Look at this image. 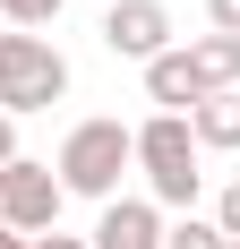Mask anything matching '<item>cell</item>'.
Returning a JSON list of instances; mask_svg holds the SVG:
<instances>
[{"label": "cell", "mask_w": 240, "mask_h": 249, "mask_svg": "<svg viewBox=\"0 0 240 249\" xmlns=\"http://www.w3.org/2000/svg\"><path fill=\"white\" fill-rule=\"evenodd\" d=\"M86 249H163V206H154V198H112V206H95Z\"/></svg>", "instance_id": "6"}, {"label": "cell", "mask_w": 240, "mask_h": 249, "mask_svg": "<svg viewBox=\"0 0 240 249\" xmlns=\"http://www.w3.org/2000/svg\"><path fill=\"white\" fill-rule=\"evenodd\" d=\"M0 232H9V224H0Z\"/></svg>", "instance_id": "18"}, {"label": "cell", "mask_w": 240, "mask_h": 249, "mask_svg": "<svg viewBox=\"0 0 240 249\" xmlns=\"http://www.w3.org/2000/svg\"><path fill=\"white\" fill-rule=\"evenodd\" d=\"M60 206H69V189H60L51 163L17 155V163L0 172V224L17 232V241H51V232H60Z\"/></svg>", "instance_id": "4"}, {"label": "cell", "mask_w": 240, "mask_h": 249, "mask_svg": "<svg viewBox=\"0 0 240 249\" xmlns=\"http://www.w3.org/2000/svg\"><path fill=\"white\" fill-rule=\"evenodd\" d=\"M0 249H43V241H17V232H0Z\"/></svg>", "instance_id": "16"}, {"label": "cell", "mask_w": 240, "mask_h": 249, "mask_svg": "<svg viewBox=\"0 0 240 249\" xmlns=\"http://www.w3.org/2000/svg\"><path fill=\"white\" fill-rule=\"evenodd\" d=\"M51 172H60V189H69V198L112 206V198H120V172H137V129L112 121V112L77 121L69 138H60V155H51Z\"/></svg>", "instance_id": "1"}, {"label": "cell", "mask_w": 240, "mask_h": 249, "mask_svg": "<svg viewBox=\"0 0 240 249\" xmlns=\"http://www.w3.org/2000/svg\"><path fill=\"white\" fill-rule=\"evenodd\" d=\"M189 52V69L206 77V95H240V35H197V43H180Z\"/></svg>", "instance_id": "8"}, {"label": "cell", "mask_w": 240, "mask_h": 249, "mask_svg": "<svg viewBox=\"0 0 240 249\" xmlns=\"http://www.w3.org/2000/svg\"><path fill=\"white\" fill-rule=\"evenodd\" d=\"M189 138H197V155H206V146L232 155V146H240V95H206V103L189 112Z\"/></svg>", "instance_id": "9"}, {"label": "cell", "mask_w": 240, "mask_h": 249, "mask_svg": "<svg viewBox=\"0 0 240 249\" xmlns=\"http://www.w3.org/2000/svg\"><path fill=\"white\" fill-rule=\"evenodd\" d=\"M215 232H223V241H240V180L215 198Z\"/></svg>", "instance_id": "12"}, {"label": "cell", "mask_w": 240, "mask_h": 249, "mask_svg": "<svg viewBox=\"0 0 240 249\" xmlns=\"http://www.w3.org/2000/svg\"><path fill=\"white\" fill-rule=\"evenodd\" d=\"M163 249H223L215 215H180V224H163Z\"/></svg>", "instance_id": "10"}, {"label": "cell", "mask_w": 240, "mask_h": 249, "mask_svg": "<svg viewBox=\"0 0 240 249\" xmlns=\"http://www.w3.org/2000/svg\"><path fill=\"white\" fill-rule=\"evenodd\" d=\"M137 172H146V198L163 215H197V138L180 112H146L137 121Z\"/></svg>", "instance_id": "2"}, {"label": "cell", "mask_w": 240, "mask_h": 249, "mask_svg": "<svg viewBox=\"0 0 240 249\" xmlns=\"http://www.w3.org/2000/svg\"><path fill=\"white\" fill-rule=\"evenodd\" d=\"M43 249H86V241H77V232H51V241H43Z\"/></svg>", "instance_id": "15"}, {"label": "cell", "mask_w": 240, "mask_h": 249, "mask_svg": "<svg viewBox=\"0 0 240 249\" xmlns=\"http://www.w3.org/2000/svg\"><path fill=\"white\" fill-rule=\"evenodd\" d=\"M206 35H240V0H206Z\"/></svg>", "instance_id": "13"}, {"label": "cell", "mask_w": 240, "mask_h": 249, "mask_svg": "<svg viewBox=\"0 0 240 249\" xmlns=\"http://www.w3.org/2000/svg\"><path fill=\"white\" fill-rule=\"evenodd\" d=\"M223 249H240V241H223Z\"/></svg>", "instance_id": "17"}, {"label": "cell", "mask_w": 240, "mask_h": 249, "mask_svg": "<svg viewBox=\"0 0 240 249\" xmlns=\"http://www.w3.org/2000/svg\"><path fill=\"white\" fill-rule=\"evenodd\" d=\"M60 9H69V0H0V18L17 26V35H34V26H51Z\"/></svg>", "instance_id": "11"}, {"label": "cell", "mask_w": 240, "mask_h": 249, "mask_svg": "<svg viewBox=\"0 0 240 249\" xmlns=\"http://www.w3.org/2000/svg\"><path fill=\"white\" fill-rule=\"evenodd\" d=\"M9 163H17V121L0 112V172H9Z\"/></svg>", "instance_id": "14"}, {"label": "cell", "mask_w": 240, "mask_h": 249, "mask_svg": "<svg viewBox=\"0 0 240 249\" xmlns=\"http://www.w3.org/2000/svg\"><path fill=\"white\" fill-rule=\"evenodd\" d=\"M103 52H112V60H163L171 52V9L163 0H112V9H103Z\"/></svg>", "instance_id": "5"}, {"label": "cell", "mask_w": 240, "mask_h": 249, "mask_svg": "<svg viewBox=\"0 0 240 249\" xmlns=\"http://www.w3.org/2000/svg\"><path fill=\"white\" fill-rule=\"evenodd\" d=\"M51 103H69V52L51 43V35H0V112L26 121V112H51Z\"/></svg>", "instance_id": "3"}, {"label": "cell", "mask_w": 240, "mask_h": 249, "mask_svg": "<svg viewBox=\"0 0 240 249\" xmlns=\"http://www.w3.org/2000/svg\"><path fill=\"white\" fill-rule=\"evenodd\" d=\"M146 103H154V112H180V121L206 103V77L189 69V52H180V43H171L163 60H146Z\"/></svg>", "instance_id": "7"}]
</instances>
